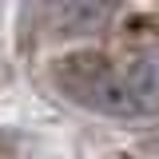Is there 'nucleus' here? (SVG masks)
Instances as JSON below:
<instances>
[{"label": "nucleus", "instance_id": "nucleus-1", "mask_svg": "<svg viewBox=\"0 0 159 159\" xmlns=\"http://www.w3.org/2000/svg\"><path fill=\"white\" fill-rule=\"evenodd\" d=\"M48 20H52V28L60 36H92L111 20V8L92 4V0H72V4H56L48 12Z\"/></svg>", "mask_w": 159, "mask_h": 159}]
</instances>
